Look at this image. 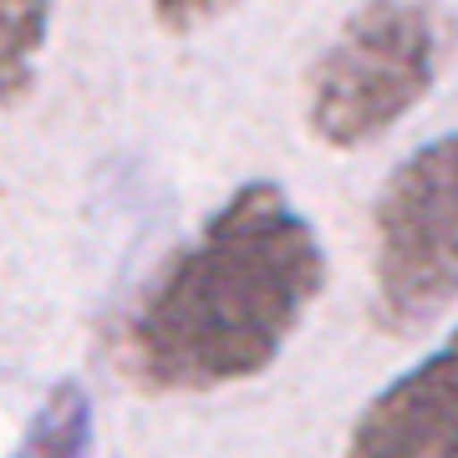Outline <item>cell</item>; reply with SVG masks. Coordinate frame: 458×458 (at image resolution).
I'll use <instances>...</instances> for the list:
<instances>
[{"mask_svg":"<svg viewBox=\"0 0 458 458\" xmlns=\"http://www.w3.org/2000/svg\"><path fill=\"white\" fill-rule=\"evenodd\" d=\"M346 458H458V327L361 408Z\"/></svg>","mask_w":458,"mask_h":458,"instance_id":"obj_4","label":"cell"},{"mask_svg":"<svg viewBox=\"0 0 458 458\" xmlns=\"http://www.w3.org/2000/svg\"><path fill=\"white\" fill-rule=\"evenodd\" d=\"M51 0H0V107L26 102L36 82V51L47 47Z\"/></svg>","mask_w":458,"mask_h":458,"instance_id":"obj_6","label":"cell"},{"mask_svg":"<svg viewBox=\"0 0 458 458\" xmlns=\"http://www.w3.org/2000/svg\"><path fill=\"white\" fill-rule=\"evenodd\" d=\"M327 285V250L285 189L255 179L132 295L113 361L143 393H209L260 377Z\"/></svg>","mask_w":458,"mask_h":458,"instance_id":"obj_1","label":"cell"},{"mask_svg":"<svg viewBox=\"0 0 458 458\" xmlns=\"http://www.w3.org/2000/svg\"><path fill=\"white\" fill-rule=\"evenodd\" d=\"M454 56V16L438 0H367L306 77V123L331 148L393 132L433 92Z\"/></svg>","mask_w":458,"mask_h":458,"instance_id":"obj_2","label":"cell"},{"mask_svg":"<svg viewBox=\"0 0 458 458\" xmlns=\"http://www.w3.org/2000/svg\"><path fill=\"white\" fill-rule=\"evenodd\" d=\"M458 295V132L423 143L377 194V327L412 331Z\"/></svg>","mask_w":458,"mask_h":458,"instance_id":"obj_3","label":"cell"},{"mask_svg":"<svg viewBox=\"0 0 458 458\" xmlns=\"http://www.w3.org/2000/svg\"><path fill=\"white\" fill-rule=\"evenodd\" d=\"M234 0H153V16H158V26H168V31H194V26H204V21L225 16Z\"/></svg>","mask_w":458,"mask_h":458,"instance_id":"obj_7","label":"cell"},{"mask_svg":"<svg viewBox=\"0 0 458 458\" xmlns=\"http://www.w3.org/2000/svg\"><path fill=\"white\" fill-rule=\"evenodd\" d=\"M92 454V397L82 382L62 377L36 408L26 438L16 443L11 458H87Z\"/></svg>","mask_w":458,"mask_h":458,"instance_id":"obj_5","label":"cell"}]
</instances>
